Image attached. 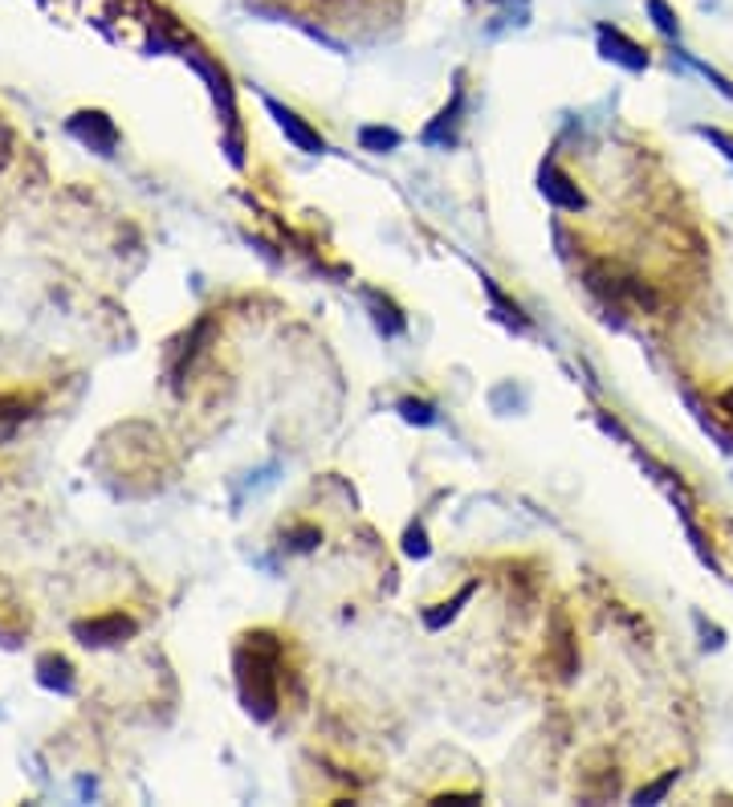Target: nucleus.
Masks as SVG:
<instances>
[{"instance_id":"f257e3e1","label":"nucleus","mask_w":733,"mask_h":807,"mask_svg":"<svg viewBox=\"0 0 733 807\" xmlns=\"http://www.w3.org/2000/svg\"><path fill=\"white\" fill-rule=\"evenodd\" d=\"M282 645L274 633H249L237 649V690L244 709L257 721H270L282 706Z\"/></svg>"},{"instance_id":"f03ea898","label":"nucleus","mask_w":733,"mask_h":807,"mask_svg":"<svg viewBox=\"0 0 733 807\" xmlns=\"http://www.w3.org/2000/svg\"><path fill=\"white\" fill-rule=\"evenodd\" d=\"M265 111L274 115L277 130H282V135H286L289 144L298 147V151H306V156H322V151H327V139H322V135H318V130L310 127L302 115H294L289 106H282L277 99H265Z\"/></svg>"},{"instance_id":"7ed1b4c3","label":"nucleus","mask_w":733,"mask_h":807,"mask_svg":"<svg viewBox=\"0 0 733 807\" xmlns=\"http://www.w3.org/2000/svg\"><path fill=\"white\" fill-rule=\"evenodd\" d=\"M538 187H542V196H547L554 208H562V213H579V208H587L583 187H579L571 175L562 172L559 163H542V172H538Z\"/></svg>"},{"instance_id":"20e7f679","label":"nucleus","mask_w":733,"mask_h":807,"mask_svg":"<svg viewBox=\"0 0 733 807\" xmlns=\"http://www.w3.org/2000/svg\"><path fill=\"white\" fill-rule=\"evenodd\" d=\"M599 54H604L607 61H619L623 70H648L644 49H640L632 37H623L619 30H611V25H599Z\"/></svg>"},{"instance_id":"39448f33","label":"nucleus","mask_w":733,"mask_h":807,"mask_svg":"<svg viewBox=\"0 0 733 807\" xmlns=\"http://www.w3.org/2000/svg\"><path fill=\"white\" fill-rule=\"evenodd\" d=\"M460 115H465V94H453V102H448L440 115L432 118V127L424 130V144L428 147H453L457 144V130H460Z\"/></svg>"},{"instance_id":"423d86ee","label":"nucleus","mask_w":733,"mask_h":807,"mask_svg":"<svg viewBox=\"0 0 733 807\" xmlns=\"http://www.w3.org/2000/svg\"><path fill=\"white\" fill-rule=\"evenodd\" d=\"M135 633V621L127 616H106V621H87L78 624V636H82V645H115L123 636Z\"/></svg>"},{"instance_id":"0eeeda50","label":"nucleus","mask_w":733,"mask_h":807,"mask_svg":"<svg viewBox=\"0 0 733 807\" xmlns=\"http://www.w3.org/2000/svg\"><path fill=\"white\" fill-rule=\"evenodd\" d=\"M367 306H371V315H375V327L388 334V339H396V334L408 331V318L400 315V306L391 303L388 294H379V289H367Z\"/></svg>"},{"instance_id":"6e6552de","label":"nucleus","mask_w":733,"mask_h":807,"mask_svg":"<svg viewBox=\"0 0 733 807\" xmlns=\"http://www.w3.org/2000/svg\"><path fill=\"white\" fill-rule=\"evenodd\" d=\"M477 588H481V583H465V588L457 591V595H453V600H445V604H436V607H428V612H424V628H428V633H440V628H445V624H453L460 616V607L469 604V600H473L477 595Z\"/></svg>"},{"instance_id":"1a4fd4ad","label":"nucleus","mask_w":733,"mask_h":807,"mask_svg":"<svg viewBox=\"0 0 733 807\" xmlns=\"http://www.w3.org/2000/svg\"><path fill=\"white\" fill-rule=\"evenodd\" d=\"M359 144H363V151L383 156V151H396V147L403 144V135L396 127H363L359 130Z\"/></svg>"},{"instance_id":"9d476101","label":"nucleus","mask_w":733,"mask_h":807,"mask_svg":"<svg viewBox=\"0 0 733 807\" xmlns=\"http://www.w3.org/2000/svg\"><path fill=\"white\" fill-rule=\"evenodd\" d=\"M481 282H485L489 303H493V306H497V310H502L505 322H509V327H518V331H526L530 322H526V315H522V306H518V303H509V298H505L502 289H497V282H489V277H481Z\"/></svg>"},{"instance_id":"9b49d317","label":"nucleus","mask_w":733,"mask_h":807,"mask_svg":"<svg viewBox=\"0 0 733 807\" xmlns=\"http://www.w3.org/2000/svg\"><path fill=\"white\" fill-rule=\"evenodd\" d=\"M400 417L408 420V424H420V429H428V424H436V408H432L428 400L403 396V400H400Z\"/></svg>"},{"instance_id":"f8f14e48","label":"nucleus","mask_w":733,"mask_h":807,"mask_svg":"<svg viewBox=\"0 0 733 807\" xmlns=\"http://www.w3.org/2000/svg\"><path fill=\"white\" fill-rule=\"evenodd\" d=\"M676 775H680V771H664V775L656 778V783H648V787H640V792H635V804H661L664 795H668V787H673V783H676Z\"/></svg>"},{"instance_id":"ddd939ff","label":"nucleus","mask_w":733,"mask_h":807,"mask_svg":"<svg viewBox=\"0 0 733 807\" xmlns=\"http://www.w3.org/2000/svg\"><path fill=\"white\" fill-rule=\"evenodd\" d=\"M428 534H424V526H408V534H403V555L408 559H428Z\"/></svg>"},{"instance_id":"4468645a","label":"nucleus","mask_w":733,"mask_h":807,"mask_svg":"<svg viewBox=\"0 0 733 807\" xmlns=\"http://www.w3.org/2000/svg\"><path fill=\"white\" fill-rule=\"evenodd\" d=\"M648 13H652V21H656V30H661L664 37H676L680 25H676V16L668 13V4H664V0H648Z\"/></svg>"},{"instance_id":"2eb2a0df","label":"nucleus","mask_w":733,"mask_h":807,"mask_svg":"<svg viewBox=\"0 0 733 807\" xmlns=\"http://www.w3.org/2000/svg\"><path fill=\"white\" fill-rule=\"evenodd\" d=\"M289 538H294V547H298V550H314L318 543H322V531H314V526H302V531H294Z\"/></svg>"},{"instance_id":"dca6fc26","label":"nucleus","mask_w":733,"mask_h":807,"mask_svg":"<svg viewBox=\"0 0 733 807\" xmlns=\"http://www.w3.org/2000/svg\"><path fill=\"white\" fill-rule=\"evenodd\" d=\"M701 135L713 147H721V151H725V159H733V135H725V130H718V127H701Z\"/></svg>"},{"instance_id":"f3484780","label":"nucleus","mask_w":733,"mask_h":807,"mask_svg":"<svg viewBox=\"0 0 733 807\" xmlns=\"http://www.w3.org/2000/svg\"><path fill=\"white\" fill-rule=\"evenodd\" d=\"M721 404H725V412H730V417H733V388L725 391V396H721Z\"/></svg>"}]
</instances>
